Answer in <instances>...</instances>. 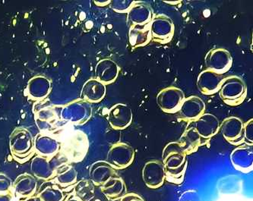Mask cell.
Wrapping results in <instances>:
<instances>
[{
    "label": "cell",
    "mask_w": 253,
    "mask_h": 201,
    "mask_svg": "<svg viewBox=\"0 0 253 201\" xmlns=\"http://www.w3.org/2000/svg\"><path fill=\"white\" fill-rule=\"evenodd\" d=\"M185 97L184 93L178 87H167L157 96V103L162 111L166 113H178Z\"/></svg>",
    "instance_id": "cell-10"
},
{
    "label": "cell",
    "mask_w": 253,
    "mask_h": 201,
    "mask_svg": "<svg viewBox=\"0 0 253 201\" xmlns=\"http://www.w3.org/2000/svg\"><path fill=\"white\" fill-rule=\"evenodd\" d=\"M9 146L12 157L18 161H27L35 152V140L26 128L14 130L10 135Z\"/></svg>",
    "instance_id": "cell-4"
},
{
    "label": "cell",
    "mask_w": 253,
    "mask_h": 201,
    "mask_svg": "<svg viewBox=\"0 0 253 201\" xmlns=\"http://www.w3.org/2000/svg\"><path fill=\"white\" fill-rule=\"evenodd\" d=\"M120 201H145L143 198H141L140 195L135 193H127L124 195Z\"/></svg>",
    "instance_id": "cell-35"
},
{
    "label": "cell",
    "mask_w": 253,
    "mask_h": 201,
    "mask_svg": "<svg viewBox=\"0 0 253 201\" xmlns=\"http://www.w3.org/2000/svg\"><path fill=\"white\" fill-rule=\"evenodd\" d=\"M190 126L196 130L202 139H210L220 131V121L211 113H204L196 121L191 122Z\"/></svg>",
    "instance_id": "cell-18"
},
{
    "label": "cell",
    "mask_w": 253,
    "mask_h": 201,
    "mask_svg": "<svg viewBox=\"0 0 253 201\" xmlns=\"http://www.w3.org/2000/svg\"><path fill=\"white\" fill-rule=\"evenodd\" d=\"M77 172L69 163L59 167L53 181L58 185L63 187L71 186L77 182Z\"/></svg>",
    "instance_id": "cell-30"
},
{
    "label": "cell",
    "mask_w": 253,
    "mask_h": 201,
    "mask_svg": "<svg viewBox=\"0 0 253 201\" xmlns=\"http://www.w3.org/2000/svg\"><path fill=\"white\" fill-rule=\"evenodd\" d=\"M244 143L247 145L253 146V120H249L244 124Z\"/></svg>",
    "instance_id": "cell-33"
},
{
    "label": "cell",
    "mask_w": 253,
    "mask_h": 201,
    "mask_svg": "<svg viewBox=\"0 0 253 201\" xmlns=\"http://www.w3.org/2000/svg\"><path fill=\"white\" fill-rule=\"evenodd\" d=\"M14 193L0 194V201H14Z\"/></svg>",
    "instance_id": "cell-36"
},
{
    "label": "cell",
    "mask_w": 253,
    "mask_h": 201,
    "mask_svg": "<svg viewBox=\"0 0 253 201\" xmlns=\"http://www.w3.org/2000/svg\"><path fill=\"white\" fill-rule=\"evenodd\" d=\"M202 137L193 127L189 126L179 138V143L183 147L186 155L193 154L202 145Z\"/></svg>",
    "instance_id": "cell-29"
},
{
    "label": "cell",
    "mask_w": 253,
    "mask_h": 201,
    "mask_svg": "<svg viewBox=\"0 0 253 201\" xmlns=\"http://www.w3.org/2000/svg\"><path fill=\"white\" fill-rule=\"evenodd\" d=\"M18 201H41V200L37 196V195H35L34 196L29 197V198H22Z\"/></svg>",
    "instance_id": "cell-38"
},
{
    "label": "cell",
    "mask_w": 253,
    "mask_h": 201,
    "mask_svg": "<svg viewBox=\"0 0 253 201\" xmlns=\"http://www.w3.org/2000/svg\"><path fill=\"white\" fill-rule=\"evenodd\" d=\"M120 72L118 65L110 59L99 61L95 68L96 78L104 84H109L115 81Z\"/></svg>",
    "instance_id": "cell-23"
},
{
    "label": "cell",
    "mask_w": 253,
    "mask_h": 201,
    "mask_svg": "<svg viewBox=\"0 0 253 201\" xmlns=\"http://www.w3.org/2000/svg\"><path fill=\"white\" fill-rule=\"evenodd\" d=\"M36 195L41 201H63L66 199L63 188L53 180L45 181L38 188Z\"/></svg>",
    "instance_id": "cell-25"
},
{
    "label": "cell",
    "mask_w": 253,
    "mask_h": 201,
    "mask_svg": "<svg viewBox=\"0 0 253 201\" xmlns=\"http://www.w3.org/2000/svg\"><path fill=\"white\" fill-rule=\"evenodd\" d=\"M230 161L237 171L243 173L251 172L253 168V146H238L230 154Z\"/></svg>",
    "instance_id": "cell-15"
},
{
    "label": "cell",
    "mask_w": 253,
    "mask_h": 201,
    "mask_svg": "<svg viewBox=\"0 0 253 201\" xmlns=\"http://www.w3.org/2000/svg\"><path fill=\"white\" fill-rule=\"evenodd\" d=\"M205 64L209 70L219 75H224L231 68L233 58L227 49L215 48L211 49L206 54Z\"/></svg>",
    "instance_id": "cell-11"
},
{
    "label": "cell",
    "mask_w": 253,
    "mask_h": 201,
    "mask_svg": "<svg viewBox=\"0 0 253 201\" xmlns=\"http://www.w3.org/2000/svg\"><path fill=\"white\" fill-rule=\"evenodd\" d=\"M127 14V20L129 27L134 25L145 26L148 25L153 18V11L145 2H135Z\"/></svg>",
    "instance_id": "cell-20"
},
{
    "label": "cell",
    "mask_w": 253,
    "mask_h": 201,
    "mask_svg": "<svg viewBox=\"0 0 253 201\" xmlns=\"http://www.w3.org/2000/svg\"><path fill=\"white\" fill-rule=\"evenodd\" d=\"M92 115L90 103L83 100H78L69 103L61 110V118L69 124H83L87 122Z\"/></svg>",
    "instance_id": "cell-8"
},
{
    "label": "cell",
    "mask_w": 253,
    "mask_h": 201,
    "mask_svg": "<svg viewBox=\"0 0 253 201\" xmlns=\"http://www.w3.org/2000/svg\"><path fill=\"white\" fill-rule=\"evenodd\" d=\"M65 201H83L82 200L79 199L78 197L73 193H71L70 195H68L67 198L65 199Z\"/></svg>",
    "instance_id": "cell-37"
},
{
    "label": "cell",
    "mask_w": 253,
    "mask_h": 201,
    "mask_svg": "<svg viewBox=\"0 0 253 201\" xmlns=\"http://www.w3.org/2000/svg\"><path fill=\"white\" fill-rule=\"evenodd\" d=\"M151 40L149 24L145 26L134 25L129 27L128 42L131 47L137 48L144 46Z\"/></svg>",
    "instance_id": "cell-28"
},
{
    "label": "cell",
    "mask_w": 253,
    "mask_h": 201,
    "mask_svg": "<svg viewBox=\"0 0 253 201\" xmlns=\"http://www.w3.org/2000/svg\"><path fill=\"white\" fill-rule=\"evenodd\" d=\"M220 97L226 104L237 107L247 98V87L245 81L238 76L225 78L220 86Z\"/></svg>",
    "instance_id": "cell-5"
},
{
    "label": "cell",
    "mask_w": 253,
    "mask_h": 201,
    "mask_svg": "<svg viewBox=\"0 0 253 201\" xmlns=\"http://www.w3.org/2000/svg\"><path fill=\"white\" fill-rule=\"evenodd\" d=\"M106 91L105 84L97 79H89L82 89L81 100L89 103H98L105 97Z\"/></svg>",
    "instance_id": "cell-24"
},
{
    "label": "cell",
    "mask_w": 253,
    "mask_h": 201,
    "mask_svg": "<svg viewBox=\"0 0 253 201\" xmlns=\"http://www.w3.org/2000/svg\"><path fill=\"white\" fill-rule=\"evenodd\" d=\"M109 124L114 130H124L128 128L132 121V112L130 107L124 103L114 105L109 110Z\"/></svg>",
    "instance_id": "cell-14"
},
{
    "label": "cell",
    "mask_w": 253,
    "mask_h": 201,
    "mask_svg": "<svg viewBox=\"0 0 253 201\" xmlns=\"http://www.w3.org/2000/svg\"><path fill=\"white\" fill-rule=\"evenodd\" d=\"M60 143V153L65 156L69 162L83 161L88 151L89 142L87 135L79 130H66Z\"/></svg>",
    "instance_id": "cell-2"
},
{
    "label": "cell",
    "mask_w": 253,
    "mask_h": 201,
    "mask_svg": "<svg viewBox=\"0 0 253 201\" xmlns=\"http://www.w3.org/2000/svg\"><path fill=\"white\" fill-rule=\"evenodd\" d=\"M149 28L151 40L161 44L169 43L174 35L173 21L163 14L153 16L149 23Z\"/></svg>",
    "instance_id": "cell-7"
},
{
    "label": "cell",
    "mask_w": 253,
    "mask_h": 201,
    "mask_svg": "<svg viewBox=\"0 0 253 201\" xmlns=\"http://www.w3.org/2000/svg\"><path fill=\"white\" fill-rule=\"evenodd\" d=\"M101 192L109 201H117L126 195V185L123 178L118 175L110 179L104 186L101 187Z\"/></svg>",
    "instance_id": "cell-27"
},
{
    "label": "cell",
    "mask_w": 253,
    "mask_h": 201,
    "mask_svg": "<svg viewBox=\"0 0 253 201\" xmlns=\"http://www.w3.org/2000/svg\"><path fill=\"white\" fill-rule=\"evenodd\" d=\"M205 110L206 104L204 101L200 97L191 96L184 99L178 113L182 120L192 122L204 114Z\"/></svg>",
    "instance_id": "cell-17"
},
{
    "label": "cell",
    "mask_w": 253,
    "mask_h": 201,
    "mask_svg": "<svg viewBox=\"0 0 253 201\" xmlns=\"http://www.w3.org/2000/svg\"><path fill=\"white\" fill-rule=\"evenodd\" d=\"M94 186L90 180H81L75 184L73 193L83 201H90L94 197Z\"/></svg>",
    "instance_id": "cell-31"
},
{
    "label": "cell",
    "mask_w": 253,
    "mask_h": 201,
    "mask_svg": "<svg viewBox=\"0 0 253 201\" xmlns=\"http://www.w3.org/2000/svg\"><path fill=\"white\" fill-rule=\"evenodd\" d=\"M134 1H112L110 2L111 8L118 13H127L133 4Z\"/></svg>",
    "instance_id": "cell-32"
},
{
    "label": "cell",
    "mask_w": 253,
    "mask_h": 201,
    "mask_svg": "<svg viewBox=\"0 0 253 201\" xmlns=\"http://www.w3.org/2000/svg\"><path fill=\"white\" fill-rule=\"evenodd\" d=\"M224 79L225 77L224 75H219L206 69L199 74L197 80L198 88L203 94H214L220 90V86Z\"/></svg>",
    "instance_id": "cell-19"
},
{
    "label": "cell",
    "mask_w": 253,
    "mask_h": 201,
    "mask_svg": "<svg viewBox=\"0 0 253 201\" xmlns=\"http://www.w3.org/2000/svg\"><path fill=\"white\" fill-rule=\"evenodd\" d=\"M51 88L50 81L42 76H37L28 82L27 93L33 100H43Z\"/></svg>",
    "instance_id": "cell-26"
},
{
    "label": "cell",
    "mask_w": 253,
    "mask_h": 201,
    "mask_svg": "<svg viewBox=\"0 0 253 201\" xmlns=\"http://www.w3.org/2000/svg\"><path fill=\"white\" fill-rule=\"evenodd\" d=\"M14 195L21 198H29L36 195L38 192V182L36 178L31 174L25 173L17 177L12 182Z\"/></svg>",
    "instance_id": "cell-22"
},
{
    "label": "cell",
    "mask_w": 253,
    "mask_h": 201,
    "mask_svg": "<svg viewBox=\"0 0 253 201\" xmlns=\"http://www.w3.org/2000/svg\"><path fill=\"white\" fill-rule=\"evenodd\" d=\"M186 154L179 141L167 144L162 153L165 180L169 183L180 185L184 181L187 168Z\"/></svg>",
    "instance_id": "cell-1"
},
{
    "label": "cell",
    "mask_w": 253,
    "mask_h": 201,
    "mask_svg": "<svg viewBox=\"0 0 253 201\" xmlns=\"http://www.w3.org/2000/svg\"><path fill=\"white\" fill-rule=\"evenodd\" d=\"M69 162L67 159L60 152L49 157L38 155L32 160L31 170L35 178L49 181L54 178L59 167Z\"/></svg>",
    "instance_id": "cell-3"
},
{
    "label": "cell",
    "mask_w": 253,
    "mask_h": 201,
    "mask_svg": "<svg viewBox=\"0 0 253 201\" xmlns=\"http://www.w3.org/2000/svg\"><path fill=\"white\" fill-rule=\"evenodd\" d=\"M13 193L12 182L5 174H0V194Z\"/></svg>",
    "instance_id": "cell-34"
},
{
    "label": "cell",
    "mask_w": 253,
    "mask_h": 201,
    "mask_svg": "<svg viewBox=\"0 0 253 201\" xmlns=\"http://www.w3.org/2000/svg\"><path fill=\"white\" fill-rule=\"evenodd\" d=\"M224 139L232 145L240 146L244 143V122L236 116L225 119L220 124Z\"/></svg>",
    "instance_id": "cell-12"
},
{
    "label": "cell",
    "mask_w": 253,
    "mask_h": 201,
    "mask_svg": "<svg viewBox=\"0 0 253 201\" xmlns=\"http://www.w3.org/2000/svg\"><path fill=\"white\" fill-rule=\"evenodd\" d=\"M144 183L151 189H157L163 185L165 181V166L162 162L151 161L147 162L142 169Z\"/></svg>",
    "instance_id": "cell-13"
},
{
    "label": "cell",
    "mask_w": 253,
    "mask_h": 201,
    "mask_svg": "<svg viewBox=\"0 0 253 201\" xmlns=\"http://www.w3.org/2000/svg\"><path fill=\"white\" fill-rule=\"evenodd\" d=\"M35 151L42 157H53L60 152V143L53 134L42 133L35 138Z\"/></svg>",
    "instance_id": "cell-21"
},
{
    "label": "cell",
    "mask_w": 253,
    "mask_h": 201,
    "mask_svg": "<svg viewBox=\"0 0 253 201\" xmlns=\"http://www.w3.org/2000/svg\"><path fill=\"white\" fill-rule=\"evenodd\" d=\"M90 181L97 187L104 186L110 179L118 176L117 169L107 161H100L91 165L89 171Z\"/></svg>",
    "instance_id": "cell-16"
},
{
    "label": "cell",
    "mask_w": 253,
    "mask_h": 201,
    "mask_svg": "<svg viewBox=\"0 0 253 201\" xmlns=\"http://www.w3.org/2000/svg\"><path fill=\"white\" fill-rule=\"evenodd\" d=\"M34 113L37 125L42 132L53 134L56 131H60V122L64 121L61 118V111L56 110L51 103L44 102V104H38Z\"/></svg>",
    "instance_id": "cell-6"
},
{
    "label": "cell",
    "mask_w": 253,
    "mask_h": 201,
    "mask_svg": "<svg viewBox=\"0 0 253 201\" xmlns=\"http://www.w3.org/2000/svg\"><path fill=\"white\" fill-rule=\"evenodd\" d=\"M135 153L131 146L119 142L110 147L107 154V161L115 169H124L133 162Z\"/></svg>",
    "instance_id": "cell-9"
}]
</instances>
